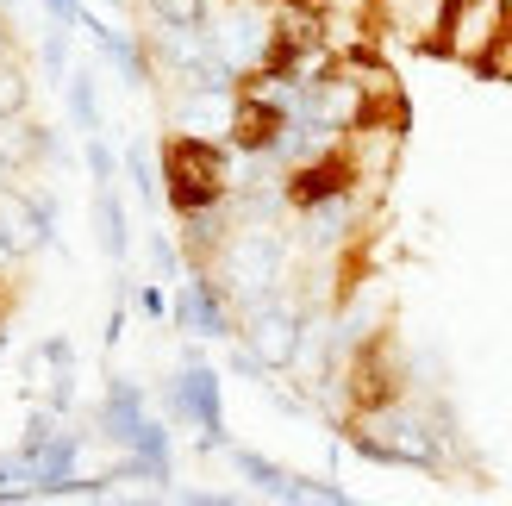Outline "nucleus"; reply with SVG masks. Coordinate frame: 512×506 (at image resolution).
<instances>
[{"mask_svg": "<svg viewBox=\"0 0 512 506\" xmlns=\"http://www.w3.org/2000/svg\"><path fill=\"white\" fill-rule=\"evenodd\" d=\"M150 407H157L175 432H194L200 457H225V444H232V432H225V369L207 363L200 338H182L169 382L150 394Z\"/></svg>", "mask_w": 512, "mask_h": 506, "instance_id": "1", "label": "nucleus"}, {"mask_svg": "<svg viewBox=\"0 0 512 506\" xmlns=\"http://www.w3.org/2000/svg\"><path fill=\"white\" fill-rule=\"evenodd\" d=\"M288 275H294V232H288V219L232 225L225 250L213 257V282L225 288L232 313L256 307V300H269L275 288H288Z\"/></svg>", "mask_w": 512, "mask_h": 506, "instance_id": "2", "label": "nucleus"}, {"mask_svg": "<svg viewBox=\"0 0 512 506\" xmlns=\"http://www.w3.org/2000/svg\"><path fill=\"white\" fill-rule=\"evenodd\" d=\"M157 163H163V207L175 219L194 213V207H213V200H232L238 150L219 132H182V125H175L157 144Z\"/></svg>", "mask_w": 512, "mask_h": 506, "instance_id": "3", "label": "nucleus"}, {"mask_svg": "<svg viewBox=\"0 0 512 506\" xmlns=\"http://www.w3.org/2000/svg\"><path fill=\"white\" fill-rule=\"evenodd\" d=\"M225 463H232V475L256 500H281V506H350L356 500L344 482H331V475H294V469H281L275 457H263V450H250V444H225Z\"/></svg>", "mask_w": 512, "mask_h": 506, "instance_id": "4", "label": "nucleus"}, {"mask_svg": "<svg viewBox=\"0 0 512 506\" xmlns=\"http://www.w3.org/2000/svg\"><path fill=\"white\" fill-rule=\"evenodd\" d=\"M363 219H369V182L344 188V194H325V200H313V207H294L288 232H294L300 257H338L344 244H356Z\"/></svg>", "mask_w": 512, "mask_h": 506, "instance_id": "5", "label": "nucleus"}, {"mask_svg": "<svg viewBox=\"0 0 512 506\" xmlns=\"http://www.w3.org/2000/svg\"><path fill=\"white\" fill-rule=\"evenodd\" d=\"M169 325L200 344H225L238 332V313L225 300V288L213 282V269H188L182 282H169Z\"/></svg>", "mask_w": 512, "mask_h": 506, "instance_id": "6", "label": "nucleus"}, {"mask_svg": "<svg viewBox=\"0 0 512 506\" xmlns=\"http://www.w3.org/2000/svg\"><path fill=\"white\" fill-rule=\"evenodd\" d=\"M82 32L94 38L100 63H107V69H113L132 94L157 88V69H150V44H144V25H113V19H100V13L88 7V13H82Z\"/></svg>", "mask_w": 512, "mask_h": 506, "instance_id": "7", "label": "nucleus"}, {"mask_svg": "<svg viewBox=\"0 0 512 506\" xmlns=\"http://www.w3.org/2000/svg\"><path fill=\"white\" fill-rule=\"evenodd\" d=\"M150 413H157V407H150V388L138 382V375H119V369H113L107 388H100V400H94V413H88V432H94L100 444L125 450Z\"/></svg>", "mask_w": 512, "mask_h": 506, "instance_id": "8", "label": "nucleus"}, {"mask_svg": "<svg viewBox=\"0 0 512 506\" xmlns=\"http://www.w3.org/2000/svg\"><path fill=\"white\" fill-rule=\"evenodd\" d=\"M88 444H94V432H82L75 419H63L57 432H50V444H44L38 457H32V482H38V500H50V488H57V482H69V475L82 469Z\"/></svg>", "mask_w": 512, "mask_h": 506, "instance_id": "9", "label": "nucleus"}, {"mask_svg": "<svg viewBox=\"0 0 512 506\" xmlns=\"http://www.w3.org/2000/svg\"><path fill=\"white\" fill-rule=\"evenodd\" d=\"M94 238H100V257H107L113 269H125L132 263V213H125V194H119V182H107V188H94Z\"/></svg>", "mask_w": 512, "mask_h": 506, "instance_id": "10", "label": "nucleus"}, {"mask_svg": "<svg viewBox=\"0 0 512 506\" xmlns=\"http://www.w3.org/2000/svg\"><path fill=\"white\" fill-rule=\"evenodd\" d=\"M119 175L132 182V200H138L144 213L163 207V163H157V150H150L144 138H132V144L119 150Z\"/></svg>", "mask_w": 512, "mask_h": 506, "instance_id": "11", "label": "nucleus"}, {"mask_svg": "<svg viewBox=\"0 0 512 506\" xmlns=\"http://www.w3.org/2000/svg\"><path fill=\"white\" fill-rule=\"evenodd\" d=\"M63 107H69V125H75L82 138L107 125V107H100V82H94V69H69V75H63Z\"/></svg>", "mask_w": 512, "mask_h": 506, "instance_id": "12", "label": "nucleus"}, {"mask_svg": "<svg viewBox=\"0 0 512 506\" xmlns=\"http://www.w3.org/2000/svg\"><path fill=\"white\" fill-rule=\"evenodd\" d=\"M69 150H63V132L57 125H44V119H32V113H19V163H25V175L32 169H50V163H63Z\"/></svg>", "mask_w": 512, "mask_h": 506, "instance_id": "13", "label": "nucleus"}, {"mask_svg": "<svg viewBox=\"0 0 512 506\" xmlns=\"http://www.w3.org/2000/svg\"><path fill=\"white\" fill-rule=\"evenodd\" d=\"M19 194H25V207H32V219H38L44 250H63V194L50 182H32V175H19Z\"/></svg>", "mask_w": 512, "mask_h": 506, "instance_id": "14", "label": "nucleus"}, {"mask_svg": "<svg viewBox=\"0 0 512 506\" xmlns=\"http://www.w3.org/2000/svg\"><path fill=\"white\" fill-rule=\"evenodd\" d=\"M19 113H32V69L13 50V57H0V119H19Z\"/></svg>", "mask_w": 512, "mask_h": 506, "instance_id": "15", "label": "nucleus"}, {"mask_svg": "<svg viewBox=\"0 0 512 506\" xmlns=\"http://www.w3.org/2000/svg\"><path fill=\"white\" fill-rule=\"evenodd\" d=\"M82 169H88V182H94V188L119 182V144H113L107 132H88V138H82Z\"/></svg>", "mask_w": 512, "mask_h": 506, "instance_id": "16", "label": "nucleus"}, {"mask_svg": "<svg viewBox=\"0 0 512 506\" xmlns=\"http://www.w3.org/2000/svg\"><path fill=\"white\" fill-rule=\"evenodd\" d=\"M144 257H150V275H157V282H182V275H188L182 244H175L169 232H144Z\"/></svg>", "mask_w": 512, "mask_h": 506, "instance_id": "17", "label": "nucleus"}, {"mask_svg": "<svg viewBox=\"0 0 512 506\" xmlns=\"http://www.w3.org/2000/svg\"><path fill=\"white\" fill-rule=\"evenodd\" d=\"M132 313L138 319H150V325H169V282H132Z\"/></svg>", "mask_w": 512, "mask_h": 506, "instance_id": "18", "label": "nucleus"}, {"mask_svg": "<svg viewBox=\"0 0 512 506\" xmlns=\"http://www.w3.org/2000/svg\"><path fill=\"white\" fill-rule=\"evenodd\" d=\"M38 63H44V75H50V82H63V75H69V25H50V32H44V44H38Z\"/></svg>", "mask_w": 512, "mask_h": 506, "instance_id": "19", "label": "nucleus"}, {"mask_svg": "<svg viewBox=\"0 0 512 506\" xmlns=\"http://www.w3.org/2000/svg\"><path fill=\"white\" fill-rule=\"evenodd\" d=\"M82 13H88V0H44L50 25H82Z\"/></svg>", "mask_w": 512, "mask_h": 506, "instance_id": "20", "label": "nucleus"}, {"mask_svg": "<svg viewBox=\"0 0 512 506\" xmlns=\"http://www.w3.org/2000/svg\"><path fill=\"white\" fill-rule=\"evenodd\" d=\"M13 50H19V44H13V19L0 13V57H13Z\"/></svg>", "mask_w": 512, "mask_h": 506, "instance_id": "21", "label": "nucleus"}, {"mask_svg": "<svg viewBox=\"0 0 512 506\" xmlns=\"http://www.w3.org/2000/svg\"><path fill=\"white\" fill-rule=\"evenodd\" d=\"M13 357V332H7V325H0V363H7Z\"/></svg>", "mask_w": 512, "mask_h": 506, "instance_id": "22", "label": "nucleus"}]
</instances>
